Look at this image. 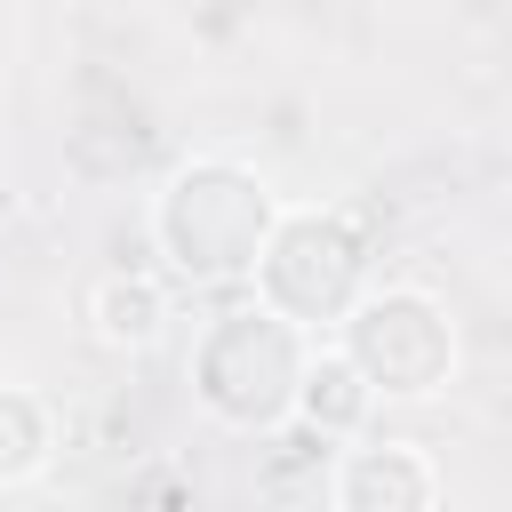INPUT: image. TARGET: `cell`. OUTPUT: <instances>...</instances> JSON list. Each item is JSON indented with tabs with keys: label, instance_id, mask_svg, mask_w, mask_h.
I'll list each match as a JSON object with an SVG mask.
<instances>
[{
	"label": "cell",
	"instance_id": "obj_1",
	"mask_svg": "<svg viewBox=\"0 0 512 512\" xmlns=\"http://www.w3.org/2000/svg\"><path fill=\"white\" fill-rule=\"evenodd\" d=\"M264 192L240 176V168H184L160 200V240L176 248L184 272H248L264 256Z\"/></svg>",
	"mask_w": 512,
	"mask_h": 512
},
{
	"label": "cell",
	"instance_id": "obj_2",
	"mask_svg": "<svg viewBox=\"0 0 512 512\" xmlns=\"http://www.w3.org/2000/svg\"><path fill=\"white\" fill-rule=\"evenodd\" d=\"M208 336H216L224 352H240V368H232V360H200V392H208L232 424H272V416L296 400V376H304L288 320H280V312H224Z\"/></svg>",
	"mask_w": 512,
	"mask_h": 512
},
{
	"label": "cell",
	"instance_id": "obj_3",
	"mask_svg": "<svg viewBox=\"0 0 512 512\" xmlns=\"http://www.w3.org/2000/svg\"><path fill=\"white\" fill-rule=\"evenodd\" d=\"M352 376L384 384V392H432L448 368V320L424 296H384L352 320Z\"/></svg>",
	"mask_w": 512,
	"mask_h": 512
},
{
	"label": "cell",
	"instance_id": "obj_4",
	"mask_svg": "<svg viewBox=\"0 0 512 512\" xmlns=\"http://www.w3.org/2000/svg\"><path fill=\"white\" fill-rule=\"evenodd\" d=\"M432 504V472L408 448H360L344 464V512H424Z\"/></svg>",
	"mask_w": 512,
	"mask_h": 512
},
{
	"label": "cell",
	"instance_id": "obj_5",
	"mask_svg": "<svg viewBox=\"0 0 512 512\" xmlns=\"http://www.w3.org/2000/svg\"><path fill=\"white\" fill-rule=\"evenodd\" d=\"M96 312H104V336H112V344H144V336L160 328V296H152L144 280H112V288L96 296Z\"/></svg>",
	"mask_w": 512,
	"mask_h": 512
},
{
	"label": "cell",
	"instance_id": "obj_6",
	"mask_svg": "<svg viewBox=\"0 0 512 512\" xmlns=\"http://www.w3.org/2000/svg\"><path fill=\"white\" fill-rule=\"evenodd\" d=\"M296 392H304V408H312V416H328V424H352L368 384L352 376V360H320V368H304V376H296Z\"/></svg>",
	"mask_w": 512,
	"mask_h": 512
}]
</instances>
